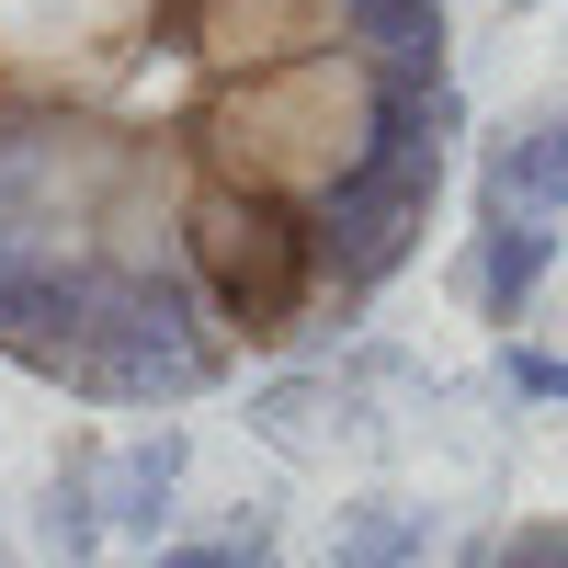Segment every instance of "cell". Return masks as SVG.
<instances>
[{
  "instance_id": "cell-1",
  "label": "cell",
  "mask_w": 568,
  "mask_h": 568,
  "mask_svg": "<svg viewBox=\"0 0 568 568\" xmlns=\"http://www.w3.org/2000/svg\"><path fill=\"white\" fill-rule=\"evenodd\" d=\"M444 0H0V364L182 409L318 353L455 182Z\"/></svg>"
},
{
  "instance_id": "cell-2",
  "label": "cell",
  "mask_w": 568,
  "mask_h": 568,
  "mask_svg": "<svg viewBox=\"0 0 568 568\" xmlns=\"http://www.w3.org/2000/svg\"><path fill=\"white\" fill-rule=\"evenodd\" d=\"M489 216L500 227H557L568 216V114H524L489 149Z\"/></svg>"
},
{
  "instance_id": "cell-3",
  "label": "cell",
  "mask_w": 568,
  "mask_h": 568,
  "mask_svg": "<svg viewBox=\"0 0 568 568\" xmlns=\"http://www.w3.org/2000/svg\"><path fill=\"white\" fill-rule=\"evenodd\" d=\"M546 262H557V227H478V240L455 251V296L478 307V318H524L535 307V284H546Z\"/></svg>"
},
{
  "instance_id": "cell-4",
  "label": "cell",
  "mask_w": 568,
  "mask_h": 568,
  "mask_svg": "<svg viewBox=\"0 0 568 568\" xmlns=\"http://www.w3.org/2000/svg\"><path fill=\"white\" fill-rule=\"evenodd\" d=\"M409 557H420V511L398 500H353L342 535H329V568H409Z\"/></svg>"
},
{
  "instance_id": "cell-5",
  "label": "cell",
  "mask_w": 568,
  "mask_h": 568,
  "mask_svg": "<svg viewBox=\"0 0 568 568\" xmlns=\"http://www.w3.org/2000/svg\"><path fill=\"white\" fill-rule=\"evenodd\" d=\"M171 489H182V433H160V444H125V466H114V524H160L171 511Z\"/></svg>"
},
{
  "instance_id": "cell-6",
  "label": "cell",
  "mask_w": 568,
  "mask_h": 568,
  "mask_svg": "<svg viewBox=\"0 0 568 568\" xmlns=\"http://www.w3.org/2000/svg\"><path fill=\"white\" fill-rule=\"evenodd\" d=\"M455 568H568V511H524V524L478 535Z\"/></svg>"
},
{
  "instance_id": "cell-7",
  "label": "cell",
  "mask_w": 568,
  "mask_h": 568,
  "mask_svg": "<svg viewBox=\"0 0 568 568\" xmlns=\"http://www.w3.org/2000/svg\"><path fill=\"white\" fill-rule=\"evenodd\" d=\"M500 375H511V387H535V398H568V364H546V353H524V342L500 353Z\"/></svg>"
},
{
  "instance_id": "cell-8",
  "label": "cell",
  "mask_w": 568,
  "mask_h": 568,
  "mask_svg": "<svg viewBox=\"0 0 568 568\" xmlns=\"http://www.w3.org/2000/svg\"><path fill=\"white\" fill-rule=\"evenodd\" d=\"M149 568H240V546H160Z\"/></svg>"
}]
</instances>
